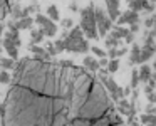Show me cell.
<instances>
[{
	"label": "cell",
	"instance_id": "6da1fadb",
	"mask_svg": "<svg viewBox=\"0 0 156 126\" xmlns=\"http://www.w3.org/2000/svg\"><path fill=\"white\" fill-rule=\"evenodd\" d=\"M64 39H66V51L69 52H87L91 49L87 39H84V31H82L81 25L71 29V34Z\"/></svg>",
	"mask_w": 156,
	"mask_h": 126
},
{
	"label": "cell",
	"instance_id": "7a4b0ae2",
	"mask_svg": "<svg viewBox=\"0 0 156 126\" xmlns=\"http://www.w3.org/2000/svg\"><path fill=\"white\" fill-rule=\"evenodd\" d=\"M81 27L87 39H98V22H96V7L89 4L86 9L81 10Z\"/></svg>",
	"mask_w": 156,
	"mask_h": 126
},
{
	"label": "cell",
	"instance_id": "3957f363",
	"mask_svg": "<svg viewBox=\"0 0 156 126\" xmlns=\"http://www.w3.org/2000/svg\"><path fill=\"white\" fill-rule=\"evenodd\" d=\"M96 22H98V32L101 37H104L112 27V20L108 15V12H104L101 7L96 9Z\"/></svg>",
	"mask_w": 156,
	"mask_h": 126
},
{
	"label": "cell",
	"instance_id": "277c9868",
	"mask_svg": "<svg viewBox=\"0 0 156 126\" xmlns=\"http://www.w3.org/2000/svg\"><path fill=\"white\" fill-rule=\"evenodd\" d=\"M116 106H118L119 114L126 116V118H131V116H134V103L126 101V98H121L119 101H116Z\"/></svg>",
	"mask_w": 156,
	"mask_h": 126
},
{
	"label": "cell",
	"instance_id": "5b68a950",
	"mask_svg": "<svg viewBox=\"0 0 156 126\" xmlns=\"http://www.w3.org/2000/svg\"><path fill=\"white\" fill-rule=\"evenodd\" d=\"M139 20V14L136 10H133V9H129V10L122 12L121 15H119L118 19V24L119 25H129V24H134V22Z\"/></svg>",
	"mask_w": 156,
	"mask_h": 126
},
{
	"label": "cell",
	"instance_id": "8992f818",
	"mask_svg": "<svg viewBox=\"0 0 156 126\" xmlns=\"http://www.w3.org/2000/svg\"><path fill=\"white\" fill-rule=\"evenodd\" d=\"M106 7H108V15L111 17L112 22H118L119 15V0H106Z\"/></svg>",
	"mask_w": 156,
	"mask_h": 126
},
{
	"label": "cell",
	"instance_id": "52a82bcc",
	"mask_svg": "<svg viewBox=\"0 0 156 126\" xmlns=\"http://www.w3.org/2000/svg\"><path fill=\"white\" fill-rule=\"evenodd\" d=\"M153 72H151V66H148L146 62H143L141 66H139V79H141L143 82H148L149 79H151Z\"/></svg>",
	"mask_w": 156,
	"mask_h": 126
},
{
	"label": "cell",
	"instance_id": "ba28073f",
	"mask_svg": "<svg viewBox=\"0 0 156 126\" xmlns=\"http://www.w3.org/2000/svg\"><path fill=\"white\" fill-rule=\"evenodd\" d=\"M82 66H84V69H87V71H91V72L99 71V61H96V59L91 57V56L84 57V62H82Z\"/></svg>",
	"mask_w": 156,
	"mask_h": 126
},
{
	"label": "cell",
	"instance_id": "9c48e42d",
	"mask_svg": "<svg viewBox=\"0 0 156 126\" xmlns=\"http://www.w3.org/2000/svg\"><path fill=\"white\" fill-rule=\"evenodd\" d=\"M139 56H141V45L133 42L131 52H129V61H131V64H139Z\"/></svg>",
	"mask_w": 156,
	"mask_h": 126
},
{
	"label": "cell",
	"instance_id": "30bf717a",
	"mask_svg": "<svg viewBox=\"0 0 156 126\" xmlns=\"http://www.w3.org/2000/svg\"><path fill=\"white\" fill-rule=\"evenodd\" d=\"M41 29L44 31V34L47 35V37H54V35L57 34V25H55V22L52 20V19L47 22V24H44V25H42Z\"/></svg>",
	"mask_w": 156,
	"mask_h": 126
},
{
	"label": "cell",
	"instance_id": "8fae6325",
	"mask_svg": "<svg viewBox=\"0 0 156 126\" xmlns=\"http://www.w3.org/2000/svg\"><path fill=\"white\" fill-rule=\"evenodd\" d=\"M30 51L34 52V56H35V59H42V61H45V59H49V52L45 51V49H42V47H37V45H32L30 47Z\"/></svg>",
	"mask_w": 156,
	"mask_h": 126
},
{
	"label": "cell",
	"instance_id": "7c38bea8",
	"mask_svg": "<svg viewBox=\"0 0 156 126\" xmlns=\"http://www.w3.org/2000/svg\"><path fill=\"white\" fill-rule=\"evenodd\" d=\"M139 119H141V124L156 126V114H153V113H144V114L139 116Z\"/></svg>",
	"mask_w": 156,
	"mask_h": 126
},
{
	"label": "cell",
	"instance_id": "4fadbf2b",
	"mask_svg": "<svg viewBox=\"0 0 156 126\" xmlns=\"http://www.w3.org/2000/svg\"><path fill=\"white\" fill-rule=\"evenodd\" d=\"M32 24H34V19H30V17L27 15V17H20V20H19L15 25H17L19 31H22V29H30Z\"/></svg>",
	"mask_w": 156,
	"mask_h": 126
},
{
	"label": "cell",
	"instance_id": "5bb4252c",
	"mask_svg": "<svg viewBox=\"0 0 156 126\" xmlns=\"http://www.w3.org/2000/svg\"><path fill=\"white\" fill-rule=\"evenodd\" d=\"M146 4H148V0H131L129 2V9H133L136 12H141V10H144Z\"/></svg>",
	"mask_w": 156,
	"mask_h": 126
},
{
	"label": "cell",
	"instance_id": "9a60e30c",
	"mask_svg": "<svg viewBox=\"0 0 156 126\" xmlns=\"http://www.w3.org/2000/svg\"><path fill=\"white\" fill-rule=\"evenodd\" d=\"M30 35H32V44H39V42L44 41V35L45 34H44L42 29H32Z\"/></svg>",
	"mask_w": 156,
	"mask_h": 126
},
{
	"label": "cell",
	"instance_id": "2e32d148",
	"mask_svg": "<svg viewBox=\"0 0 156 126\" xmlns=\"http://www.w3.org/2000/svg\"><path fill=\"white\" fill-rule=\"evenodd\" d=\"M126 52H128V49H126V47H121V49L112 47V49H109L108 56H109V59H118V57H121V56H124Z\"/></svg>",
	"mask_w": 156,
	"mask_h": 126
},
{
	"label": "cell",
	"instance_id": "e0dca14e",
	"mask_svg": "<svg viewBox=\"0 0 156 126\" xmlns=\"http://www.w3.org/2000/svg\"><path fill=\"white\" fill-rule=\"evenodd\" d=\"M104 42H106V47L108 49H112V47H118V45L121 44V39H116V37H112V35H108V37L104 39Z\"/></svg>",
	"mask_w": 156,
	"mask_h": 126
},
{
	"label": "cell",
	"instance_id": "ac0fdd59",
	"mask_svg": "<svg viewBox=\"0 0 156 126\" xmlns=\"http://www.w3.org/2000/svg\"><path fill=\"white\" fill-rule=\"evenodd\" d=\"M47 15H49V19H52L54 22H57L59 20V9L55 7V5H49V9H47Z\"/></svg>",
	"mask_w": 156,
	"mask_h": 126
},
{
	"label": "cell",
	"instance_id": "d6986e66",
	"mask_svg": "<svg viewBox=\"0 0 156 126\" xmlns=\"http://www.w3.org/2000/svg\"><path fill=\"white\" fill-rule=\"evenodd\" d=\"M139 69H133L131 72V88L133 89H138V84H139Z\"/></svg>",
	"mask_w": 156,
	"mask_h": 126
},
{
	"label": "cell",
	"instance_id": "ffe728a7",
	"mask_svg": "<svg viewBox=\"0 0 156 126\" xmlns=\"http://www.w3.org/2000/svg\"><path fill=\"white\" fill-rule=\"evenodd\" d=\"M118 69H119V61H118V59H111L109 64H108V72H109V74H114Z\"/></svg>",
	"mask_w": 156,
	"mask_h": 126
},
{
	"label": "cell",
	"instance_id": "44dd1931",
	"mask_svg": "<svg viewBox=\"0 0 156 126\" xmlns=\"http://www.w3.org/2000/svg\"><path fill=\"white\" fill-rule=\"evenodd\" d=\"M0 66L4 69H14L15 66H14V59L12 57H9V59H0Z\"/></svg>",
	"mask_w": 156,
	"mask_h": 126
},
{
	"label": "cell",
	"instance_id": "7402d4cb",
	"mask_svg": "<svg viewBox=\"0 0 156 126\" xmlns=\"http://www.w3.org/2000/svg\"><path fill=\"white\" fill-rule=\"evenodd\" d=\"M7 9H9V4L7 0H0V20L7 15Z\"/></svg>",
	"mask_w": 156,
	"mask_h": 126
},
{
	"label": "cell",
	"instance_id": "603a6c76",
	"mask_svg": "<svg viewBox=\"0 0 156 126\" xmlns=\"http://www.w3.org/2000/svg\"><path fill=\"white\" fill-rule=\"evenodd\" d=\"M51 20V19H49V15H44V14H37V17H35V22H37L39 25H44V24H47V22Z\"/></svg>",
	"mask_w": 156,
	"mask_h": 126
},
{
	"label": "cell",
	"instance_id": "cb8c5ba5",
	"mask_svg": "<svg viewBox=\"0 0 156 126\" xmlns=\"http://www.w3.org/2000/svg\"><path fill=\"white\" fill-rule=\"evenodd\" d=\"M91 51L94 52V56H98L99 59H101V57H108V52H104L101 47H98V45H94V47H91Z\"/></svg>",
	"mask_w": 156,
	"mask_h": 126
},
{
	"label": "cell",
	"instance_id": "d4e9b609",
	"mask_svg": "<svg viewBox=\"0 0 156 126\" xmlns=\"http://www.w3.org/2000/svg\"><path fill=\"white\" fill-rule=\"evenodd\" d=\"M54 44H55L57 52H64V51H66V39H57Z\"/></svg>",
	"mask_w": 156,
	"mask_h": 126
},
{
	"label": "cell",
	"instance_id": "484cf974",
	"mask_svg": "<svg viewBox=\"0 0 156 126\" xmlns=\"http://www.w3.org/2000/svg\"><path fill=\"white\" fill-rule=\"evenodd\" d=\"M0 82H2V84H7V82H10V74H9L7 71L0 72Z\"/></svg>",
	"mask_w": 156,
	"mask_h": 126
},
{
	"label": "cell",
	"instance_id": "4316f807",
	"mask_svg": "<svg viewBox=\"0 0 156 126\" xmlns=\"http://www.w3.org/2000/svg\"><path fill=\"white\" fill-rule=\"evenodd\" d=\"M134 32H131V31H129L128 32V35H126V37H124V42H128V44H133V42H134Z\"/></svg>",
	"mask_w": 156,
	"mask_h": 126
},
{
	"label": "cell",
	"instance_id": "83f0119b",
	"mask_svg": "<svg viewBox=\"0 0 156 126\" xmlns=\"http://www.w3.org/2000/svg\"><path fill=\"white\" fill-rule=\"evenodd\" d=\"M72 25H74V22H72L71 19H64V20H62V27L64 29H72Z\"/></svg>",
	"mask_w": 156,
	"mask_h": 126
},
{
	"label": "cell",
	"instance_id": "f1b7e54d",
	"mask_svg": "<svg viewBox=\"0 0 156 126\" xmlns=\"http://www.w3.org/2000/svg\"><path fill=\"white\" fill-rule=\"evenodd\" d=\"M108 64H109L108 57H101V59H99V69H101V67H108Z\"/></svg>",
	"mask_w": 156,
	"mask_h": 126
},
{
	"label": "cell",
	"instance_id": "f546056e",
	"mask_svg": "<svg viewBox=\"0 0 156 126\" xmlns=\"http://www.w3.org/2000/svg\"><path fill=\"white\" fill-rule=\"evenodd\" d=\"M148 101L149 103H156V91H151V92H148Z\"/></svg>",
	"mask_w": 156,
	"mask_h": 126
},
{
	"label": "cell",
	"instance_id": "4dcf8cb0",
	"mask_svg": "<svg viewBox=\"0 0 156 126\" xmlns=\"http://www.w3.org/2000/svg\"><path fill=\"white\" fill-rule=\"evenodd\" d=\"M129 31H131V32H134V34H136V32L139 31V27H138V22H134V24H129Z\"/></svg>",
	"mask_w": 156,
	"mask_h": 126
},
{
	"label": "cell",
	"instance_id": "1f68e13d",
	"mask_svg": "<svg viewBox=\"0 0 156 126\" xmlns=\"http://www.w3.org/2000/svg\"><path fill=\"white\" fill-rule=\"evenodd\" d=\"M146 113H153V114H156V106H148V108H146Z\"/></svg>",
	"mask_w": 156,
	"mask_h": 126
},
{
	"label": "cell",
	"instance_id": "d6a6232c",
	"mask_svg": "<svg viewBox=\"0 0 156 126\" xmlns=\"http://www.w3.org/2000/svg\"><path fill=\"white\" fill-rule=\"evenodd\" d=\"M154 71H156V62H154Z\"/></svg>",
	"mask_w": 156,
	"mask_h": 126
},
{
	"label": "cell",
	"instance_id": "836d02e7",
	"mask_svg": "<svg viewBox=\"0 0 156 126\" xmlns=\"http://www.w3.org/2000/svg\"><path fill=\"white\" fill-rule=\"evenodd\" d=\"M0 52H2V47H0Z\"/></svg>",
	"mask_w": 156,
	"mask_h": 126
},
{
	"label": "cell",
	"instance_id": "e575fe53",
	"mask_svg": "<svg viewBox=\"0 0 156 126\" xmlns=\"http://www.w3.org/2000/svg\"><path fill=\"white\" fill-rule=\"evenodd\" d=\"M128 2H131V0H128Z\"/></svg>",
	"mask_w": 156,
	"mask_h": 126
}]
</instances>
